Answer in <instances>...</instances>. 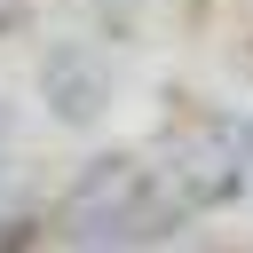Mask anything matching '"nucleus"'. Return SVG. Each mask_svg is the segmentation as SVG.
I'll return each instance as SVG.
<instances>
[{"instance_id":"1","label":"nucleus","mask_w":253,"mask_h":253,"mask_svg":"<svg viewBox=\"0 0 253 253\" xmlns=\"http://www.w3.org/2000/svg\"><path fill=\"white\" fill-rule=\"evenodd\" d=\"M32 95H40V111H47L55 126H95V119L111 111L119 79H111V55H103L95 40H55V47H40V63H32Z\"/></svg>"},{"instance_id":"5","label":"nucleus","mask_w":253,"mask_h":253,"mask_svg":"<svg viewBox=\"0 0 253 253\" xmlns=\"http://www.w3.org/2000/svg\"><path fill=\"white\" fill-rule=\"evenodd\" d=\"M24 16H32V0H0V40H8V32H24Z\"/></svg>"},{"instance_id":"6","label":"nucleus","mask_w":253,"mask_h":253,"mask_svg":"<svg viewBox=\"0 0 253 253\" xmlns=\"http://www.w3.org/2000/svg\"><path fill=\"white\" fill-rule=\"evenodd\" d=\"M0 150H16V103L0 95Z\"/></svg>"},{"instance_id":"4","label":"nucleus","mask_w":253,"mask_h":253,"mask_svg":"<svg viewBox=\"0 0 253 253\" xmlns=\"http://www.w3.org/2000/svg\"><path fill=\"white\" fill-rule=\"evenodd\" d=\"M16 182H24V166H16V150H0V213H16V198H24Z\"/></svg>"},{"instance_id":"3","label":"nucleus","mask_w":253,"mask_h":253,"mask_svg":"<svg viewBox=\"0 0 253 253\" xmlns=\"http://www.w3.org/2000/svg\"><path fill=\"white\" fill-rule=\"evenodd\" d=\"M32 237H40V213H24V221H16V213H0V253H40Z\"/></svg>"},{"instance_id":"2","label":"nucleus","mask_w":253,"mask_h":253,"mask_svg":"<svg viewBox=\"0 0 253 253\" xmlns=\"http://www.w3.org/2000/svg\"><path fill=\"white\" fill-rule=\"evenodd\" d=\"M134 182H142V150H134V142H103V150H95V158H87V166L71 174V190H63V206H55V229L119 213Z\"/></svg>"}]
</instances>
